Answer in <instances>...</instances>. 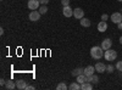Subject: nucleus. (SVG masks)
I'll return each instance as SVG.
<instances>
[{"mask_svg": "<svg viewBox=\"0 0 122 90\" xmlns=\"http://www.w3.org/2000/svg\"><path fill=\"white\" fill-rule=\"evenodd\" d=\"M26 86H27V84H26V82L25 81H17L16 82V88L17 89H20V90H23V89H26Z\"/></svg>", "mask_w": 122, "mask_h": 90, "instance_id": "obj_13", "label": "nucleus"}, {"mask_svg": "<svg viewBox=\"0 0 122 90\" xmlns=\"http://www.w3.org/2000/svg\"><path fill=\"white\" fill-rule=\"evenodd\" d=\"M73 16H75V18H77V19L83 18V17H84V11H83V9L76 7V9L73 10Z\"/></svg>", "mask_w": 122, "mask_h": 90, "instance_id": "obj_6", "label": "nucleus"}, {"mask_svg": "<svg viewBox=\"0 0 122 90\" xmlns=\"http://www.w3.org/2000/svg\"><path fill=\"white\" fill-rule=\"evenodd\" d=\"M106 29H107V23H106L105 21H101V22L98 23V31H99V32L104 33Z\"/></svg>", "mask_w": 122, "mask_h": 90, "instance_id": "obj_11", "label": "nucleus"}, {"mask_svg": "<svg viewBox=\"0 0 122 90\" xmlns=\"http://www.w3.org/2000/svg\"><path fill=\"white\" fill-rule=\"evenodd\" d=\"M109 18H110V17H109V16L106 15V14H104V15H101V21H105V22H106V21H107Z\"/></svg>", "mask_w": 122, "mask_h": 90, "instance_id": "obj_24", "label": "nucleus"}, {"mask_svg": "<svg viewBox=\"0 0 122 90\" xmlns=\"http://www.w3.org/2000/svg\"><path fill=\"white\" fill-rule=\"evenodd\" d=\"M79 23H81V26H82V27H90V24H92L90 23V19L89 18H84V17L81 18V22Z\"/></svg>", "mask_w": 122, "mask_h": 90, "instance_id": "obj_15", "label": "nucleus"}, {"mask_svg": "<svg viewBox=\"0 0 122 90\" xmlns=\"http://www.w3.org/2000/svg\"><path fill=\"white\" fill-rule=\"evenodd\" d=\"M117 1H122V0H117Z\"/></svg>", "mask_w": 122, "mask_h": 90, "instance_id": "obj_32", "label": "nucleus"}, {"mask_svg": "<svg viewBox=\"0 0 122 90\" xmlns=\"http://www.w3.org/2000/svg\"><path fill=\"white\" fill-rule=\"evenodd\" d=\"M26 90H34V86H32V85H27V86H26Z\"/></svg>", "mask_w": 122, "mask_h": 90, "instance_id": "obj_28", "label": "nucleus"}, {"mask_svg": "<svg viewBox=\"0 0 122 90\" xmlns=\"http://www.w3.org/2000/svg\"><path fill=\"white\" fill-rule=\"evenodd\" d=\"M39 3H40V5H46L49 3V0H39Z\"/></svg>", "mask_w": 122, "mask_h": 90, "instance_id": "obj_26", "label": "nucleus"}, {"mask_svg": "<svg viewBox=\"0 0 122 90\" xmlns=\"http://www.w3.org/2000/svg\"><path fill=\"white\" fill-rule=\"evenodd\" d=\"M83 72H84V68H81V67H78V68L73 69V71L71 72V74H72L73 77H77V76H79V74H83Z\"/></svg>", "mask_w": 122, "mask_h": 90, "instance_id": "obj_14", "label": "nucleus"}, {"mask_svg": "<svg viewBox=\"0 0 122 90\" xmlns=\"http://www.w3.org/2000/svg\"><path fill=\"white\" fill-rule=\"evenodd\" d=\"M61 4H62V6H67L70 5V0H61Z\"/></svg>", "mask_w": 122, "mask_h": 90, "instance_id": "obj_25", "label": "nucleus"}, {"mask_svg": "<svg viewBox=\"0 0 122 90\" xmlns=\"http://www.w3.org/2000/svg\"><path fill=\"white\" fill-rule=\"evenodd\" d=\"M117 27H118V29H122V22L117 23Z\"/></svg>", "mask_w": 122, "mask_h": 90, "instance_id": "obj_29", "label": "nucleus"}, {"mask_svg": "<svg viewBox=\"0 0 122 90\" xmlns=\"http://www.w3.org/2000/svg\"><path fill=\"white\" fill-rule=\"evenodd\" d=\"M104 57H105L106 61L112 62V61H115V60L117 58V52L115 51V50H112V49H107V50L104 51Z\"/></svg>", "mask_w": 122, "mask_h": 90, "instance_id": "obj_2", "label": "nucleus"}, {"mask_svg": "<svg viewBox=\"0 0 122 90\" xmlns=\"http://www.w3.org/2000/svg\"><path fill=\"white\" fill-rule=\"evenodd\" d=\"M100 46L103 47V50L105 51V50H107V49H111V46H112V42H111V39L106 38V39H104V40L101 42V45Z\"/></svg>", "mask_w": 122, "mask_h": 90, "instance_id": "obj_7", "label": "nucleus"}, {"mask_svg": "<svg viewBox=\"0 0 122 90\" xmlns=\"http://www.w3.org/2000/svg\"><path fill=\"white\" fill-rule=\"evenodd\" d=\"M95 71L99 72V73H105V72H106V66H105V63H103V62L95 63Z\"/></svg>", "mask_w": 122, "mask_h": 90, "instance_id": "obj_8", "label": "nucleus"}, {"mask_svg": "<svg viewBox=\"0 0 122 90\" xmlns=\"http://www.w3.org/2000/svg\"><path fill=\"white\" fill-rule=\"evenodd\" d=\"M0 34H4V28H0Z\"/></svg>", "mask_w": 122, "mask_h": 90, "instance_id": "obj_30", "label": "nucleus"}, {"mask_svg": "<svg viewBox=\"0 0 122 90\" xmlns=\"http://www.w3.org/2000/svg\"><path fill=\"white\" fill-rule=\"evenodd\" d=\"M38 11H39L40 14H42V15L46 14V12H48V6H46V5H40V7H39Z\"/></svg>", "mask_w": 122, "mask_h": 90, "instance_id": "obj_20", "label": "nucleus"}, {"mask_svg": "<svg viewBox=\"0 0 122 90\" xmlns=\"http://www.w3.org/2000/svg\"><path fill=\"white\" fill-rule=\"evenodd\" d=\"M90 56L94 60H100L101 57H104V50L101 46H93L90 49Z\"/></svg>", "mask_w": 122, "mask_h": 90, "instance_id": "obj_1", "label": "nucleus"}, {"mask_svg": "<svg viewBox=\"0 0 122 90\" xmlns=\"http://www.w3.org/2000/svg\"><path fill=\"white\" fill-rule=\"evenodd\" d=\"M81 89L82 90H92L93 89V84L89 83V82H86L83 84H81Z\"/></svg>", "mask_w": 122, "mask_h": 90, "instance_id": "obj_16", "label": "nucleus"}, {"mask_svg": "<svg viewBox=\"0 0 122 90\" xmlns=\"http://www.w3.org/2000/svg\"><path fill=\"white\" fill-rule=\"evenodd\" d=\"M116 69L117 71H120V72H122V61H118V62H116Z\"/></svg>", "mask_w": 122, "mask_h": 90, "instance_id": "obj_23", "label": "nucleus"}, {"mask_svg": "<svg viewBox=\"0 0 122 90\" xmlns=\"http://www.w3.org/2000/svg\"><path fill=\"white\" fill-rule=\"evenodd\" d=\"M62 14H64V16H65V17H71V16H73V10L70 7V5H67V6H64Z\"/></svg>", "mask_w": 122, "mask_h": 90, "instance_id": "obj_9", "label": "nucleus"}, {"mask_svg": "<svg viewBox=\"0 0 122 90\" xmlns=\"http://www.w3.org/2000/svg\"><path fill=\"white\" fill-rule=\"evenodd\" d=\"M1 1H3V0H1Z\"/></svg>", "mask_w": 122, "mask_h": 90, "instance_id": "obj_33", "label": "nucleus"}, {"mask_svg": "<svg viewBox=\"0 0 122 90\" xmlns=\"http://www.w3.org/2000/svg\"><path fill=\"white\" fill-rule=\"evenodd\" d=\"M68 86L66 85V83H60V84H57V86H56V89L57 90H66Z\"/></svg>", "mask_w": 122, "mask_h": 90, "instance_id": "obj_21", "label": "nucleus"}, {"mask_svg": "<svg viewBox=\"0 0 122 90\" xmlns=\"http://www.w3.org/2000/svg\"><path fill=\"white\" fill-rule=\"evenodd\" d=\"M5 88L9 89V90H14V89L16 88V83L12 82V81H7L6 84H5Z\"/></svg>", "mask_w": 122, "mask_h": 90, "instance_id": "obj_17", "label": "nucleus"}, {"mask_svg": "<svg viewBox=\"0 0 122 90\" xmlns=\"http://www.w3.org/2000/svg\"><path fill=\"white\" fill-rule=\"evenodd\" d=\"M5 84H6V81H5V79H0V85H1V86H5Z\"/></svg>", "mask_w": 122, "mask_h": 90, "instance_id": "obj_27", "label": "nucleus"}, {"mask_svg": "<svg viewBox=\"0 0 122 90\" xmlns=\"http://www.w3.org/2000/svg\"><path fill=\"white\" fill-rule=\"evenodd\" d=\"M115 68H116V67H114L112 65H107V66H106V72H107V73H112Z\"/></svg>", "mask_w": 122, "mask_h": 90, "instance_id": "obj_22", "label": "nucleus"}, {"mask_svg": "<svg viewBox=\"0 0 122 90\" xmlns=\"http://www.w3.org/2000/svg\"><path fill=\"white\" fill-rule=\"evenodd\" d=\"M40 16H42V14H40L39 11L33 10L32 12H29L28 18H29V21H32V22H37V21H39V19H40Z\"/></svg>", "mask_w": 122, "mask_h": 90, "instance_id": "obj_3", "label": "nucleus"}, {"mask_svg": "<svg viewBox=\"0 0 122 90\" xmlns=\"http://www.w3.org/2000/svg\"><path fill=\"white\" fill-rule=\"evenodd\" d=\"M94 72H95V67H93V66H87L86 68H84V74L87 76V77H90V76H93L94 74Z\"/></svg>", "mask_w": 122, "mask_h": 90, "instance_id": "obj_10", "label": "nucleus"}, {"mask_svg": "<svg viewBox=\"0 0 122 90\" xmlns=\"http://www.w3.org/2000/svg\"><path fill=\"white\" fill-rule=\"evenodd\" d=\"M77 82L79 83V84H83V83H86L87 82V76L83 73V74H79V76H77Z\"/></svg>", "mask_w": 122, "mask_h": 90, "instance_id": "obj_18", "label": "nucleus"}, {"mask_svg": "<svg viewBox=\"0 0 122 90\" xmlns=\"http://www.w3.org/2000/svg\"><path fill=\"white\" fill-rule=\"evenodd\" d=\"M87 82H89L92 84H97V83H99V77L95 76V74L90 76V77H87Z\"/></svg>", "mask_w": 122, "mask_h": 90, "instance_id": "obj_12", "label": "nucleus"}, {"mask_svg": "<svg viewBox=\"0 0 122 90\" xmlns=\"http://www.w3.org/2000/svg\"><path fill=\"white\" fill-rule=\"evenodd\" d=\"M68 89H71V90H79V89H81V84H79L78 82L72 83V84L68 86Z\"/></svg>", "mask_w": 122, "mask_h": 90, "instance_id": "obj_19", "label": "nucleus"}, {"mask_svg": "<svg viewBox=\"0 0 122 90\" xmlns=\"http://www.w3.org/2000/svg\"><path fill=\"white\" fill-rule=\"evenodd\" d=\"M27 6H28L29 10H32V11H33V10H37V9L40 7V3H39V0H29Z\"/></svg>", "mask_w": 122, "mask_h": 90, "instance_id": "obj_5", "label": "nucleus"}, {"mask_svg": "<svg viewBox=\"0 0 122 90\" xmlns=\"http://www.w3.org/2000/svg\"><path fill=\"white\" fill-rule=\"evenodd\" d=\"M110 19L114 23H120V22H122V14L121 12H114L112 15L110 16Z\"/></svg>", "mask_w": 122, "mask_h": 90, "instance_id": "obj_4", "label": "nucleus"}, {"mask_svg": "<svg viewBox=\"0 0 122 90\" xmlns=\"http://www.w3.org/2000/svg\"><path fill=\"white\" fill-rule=\"evenodd\" d=\"M120 43H121V44H122V37H121V38H120Z\"/></svg>", "mask_w": 122, "mask_h": 90, "instance_id": "obj_31", "label": "nucleus"}]
</instances>
